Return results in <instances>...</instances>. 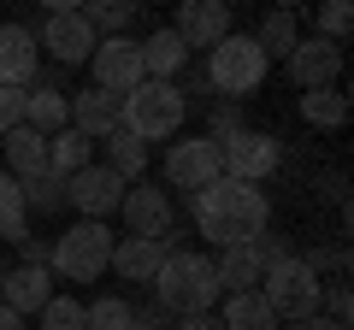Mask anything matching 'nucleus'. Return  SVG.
<instances>
[{
	"label": "nucleus",
	"mask_w": 354,
	"mask_h": 330,
	"mask_svg": "<svg viewBox=\"0 0 354 330\" xmlns=\"http://www.w3.org/2000/svg\"><path fill=\"white\" fill-rule=\"evenodd\" d=\"M195 230H201L213 248H242V242H254L260 230H272V201H266V189H254V183L218 177V183H207V189H195Z\"/></svg>",
	"instance_id": "f257e3e1"
},
{
	"label": "nucleus",
	"mask_w": 354,
	"mask_h": 330,
	"mask_svg": "<svg viewBox=\"0 0 354 330\" xmlns=\"http://www.w3.org/2000/svg\"><path fill=\"white\" fill-rule=\"evenodd\" d=\"M218 271L207 254H195V248H171L165 254V266L153 271V301H160V313H177V318H195V313H213L218 307Z\"/></svg>",
	"instance_id": "f03ea898"
},
{
	"label": "nucleus",
	"mask_w": 354,
	"mask_h": 330,
	"mask_svg": "<svg viewBox=\"0 0 354 330\" xmlns=\"http://www.w3.org/2000/svg\"><path fill=\"white\" fill-rule=\"evenodd\" d=\"M183 113H189V101H183V89H177V83H148V77H142L136 89L118 101V130H130V136L148 148V142L177 136Z\"/></svg>",
	"instance_id": "7ed1b4c3"
},
{
	"label": "nucleus",
	"mask_w": 354,
	"mask_h": 330,
	"mask_svg": "<svg viewBox=\"0 0 354 330\" xmlns=\"http://www.w3.org/2000/svg\"><path fill=\"white\" fill-rule=\"evenodd\" d=\"M266 71H272V59L260 53V41L242 36V30H230V36L207 53V71L201 77H207V89L225 95V101H248V95L266 83Z\"/></svg>",
	"instance_id": "20e7f679"
},
{
	"label": "nucleus",
	"mask_w": 354,
	"mask_h": 330,
	"mask_svg": "<svg viewBox=\"0 0 354 330\" xmlns=\"http://www.w3.org/2000/svg\"><path fill=\"white\" fill-rule=\"evenodd\" d=\"M260 295H266V307L278 313V324H283V318L295 324V318H313V313H319V301H325V283H319V266H307V260L283 254L278 266H266Z\"/></svg>",
	"instance_id": "39448f33"
},
{
	"label": "nucleus",
	"mask_w": 354,
	"mask_h": 330,
	"mask_svg": "<svg viewBox=\"0 0 354 330\" xmlns=\"http://www.w3.org/2000/svg\"><path fill=\"white\" fill-rule=\"evenodd\" d=\"M113 230L95 224V218H83V224H71L65 236H53V260L48 271H59L65 283H95L106 266H113Z\"/></svg>",
	"instance_id": "423d86ee"
},
{
	"label": "nucleus",
	"mask_w": 354,
	"mask_h": 330,
	"mask_svg": "<svg viewBox=\"0 0 354 330\" xmlns=\"http://www.w3.org/2000/svg\"><path fill=\"white\" fill-rule=\"evenodd\" d=\"M218 165H225V177L254 183V189H260V183L283 165V142L272 136V130H248V124H242L236 136L218 142Z\"/></svg>",
	"instance_id": "0eeeda50"
},
{
	"label": "nucleus",
	"mask_w": 354,
	"mask_h": 330,
	"mask_svg": "<svg viewBox=\"0 0 354 330\" xmlns=\"http://www.w3.org/2000/svg\"><path fill=\"white\" fill-rule=\"evenodd\" d=\"M165 183H171V189H207V183H218L225 177V165H218V142L213 136H183V142H171V148H165Z\"/></svg>",
	"instance_id": "6e6552de"
},
{
	"label": "nucleus",
	"mask_w": 354,
	"mask_h": 330,
	"mask_svg": "<svg viewBox=\"0 0 354 330\" xmlns=\"http://www.w3.org/2000/svg\"><path fill=\"white\" fill-rule=\"evenodd\" d=\"M88 71H95V89H106V95L124 101V95L142 83V41L101 36V41H95V53H88Z\"/></svg>",
	"instance_id": "1a4fd4ad"
},
{
	"label": "nucleus",
	"mask_w": 354,
	"mask_h": 330,
	"mask_svg": "<svg viewBox=\"0 0 354 330\" xmlns=\"http://www.w3.org/2000/svg\"><path fill=\"white\" fill-rule=\"evenodd\" d=\"M283 71H290L295 89H337V77H342V48L325 36H301L290 48V59H283Z\"/></svg>",
	"instance_id": "9d476101"
},
{
	"label": "nucleus",
	"mask_w": 354,
	"mask_h": 330,
	"mask_svg": "<svg viewBox=\"0 0 354 330\" xmlns=\"http://www.w3.org/2000/svg\"><path fill=\"white\" fill-rule=\"evenodd\" d=\"M124 189H130V183L118 177V171H106V165H83L77 177H65V206H77L83 218H95V224H101L106 213H118Z\"/></svg>",
	"instance_id": "9b49d317"
},
{
	"label": "nucleus",
	"mask_w": 354,
	"mask_h": 330,
	"mask_svg": "<svg viewBox=\"0 0 354 330\" xmlns=\"http://www.w3.org/2000/svg\"><path fill=\"white\" fill-rule=\"evenodd\" d=\"M165 30H171L183 48H207L213 53L218 41L230 36V6L225 0H183V6H177V24H165Z\"/></svg>",
	"instance_id": "f8f14e48"
},
{
	"label": "nucleus",
	"mask_w": 354,
	"mask_h": 330,
	"mask_svg": "<svg viewBox=\"0 0 354 330\" xmlns=\"http://www.w3.org/2000/svg\"><path fill=\"white\" fill-rule=\"evenodd\" d=\"M118 213L130 218V236L165 242V236H171V218H177V206H171V195H165V189L130 183V189H124V201H118Z\"/></svg>",
	"instance_id": "ddd939ff"
},
{
	"label": "nucleus",
	"mask_w": 354,
	"mask_h": 330,
	"mask_svg": "<svg viewBox=\"0 0 354 330\" xmlns=\"http://www.w3.org/2000/svg\"><path fill=\"white\" fill-rule=\"evenodd\" d=\"M95 41H101V36L77 18V6H53L48 24H41V41H36V48H48L59 65H83L88 53H95Z\"/></svg>",
	"instance_id": "4468645a"
},
{
	"label": "nucleus",
	"mask_w": 354,
	"mask_h": 330,
	"mask_svg": "<svg viewBox=\"0 0 354 330\" xmlns=\"http://www.w3.org/2000/svg\"><path fill=\"white\" fill-rule=\"evenodd\" d=\"M48 301H53V271H41V266H12L6 278H0V307H12L18 318L41 313Z\"/></svg>",
	"instance_id": "2eb2a0df"
},
{
	"label": "nucleus",
	"mask_w": 354,
	"mask_h": 330,
	"mask_svg": "<svg viewBox=\"0 0 354 330\" xmlns=\"http://www.w3.org/2000/svg\"><path fill=\"white\" fill-rule=\"evenodd\" d=\"M165 254H171V242H148V236H118L113 242V266L124 283H153V271L165 266Z\"/></svg>",
	"instance_id": "dca6fc26"
},
{
	"label": "nucleus",
	"mask_w": 354,
	"mask_h": 330,
	"mask_svg": "<svg viewBox=\"0 0 354 330\" xmlns=\"http://www.w3.org/2000/svg\"><path fill=\"white\" fill-rule=\"evenodd\" d=\"M36 30L24 24H0V83L6 89H24L30 77H36Z\"/></svg>",
	"instance_id": "f3484780"
},
{
	"label": "nucleus",
	"mask_w": 354,
	"mask_h": 330,
	"mask_svg": "<svg viewBox=\"0 0 354 330\" xmlns=\"http://www.w3.org/2000/svg\"><path fill=\"white\" fill-rule=\"evenodd\" d=\"M71 130L77 136H88V142H106L118 130V95H106V89H83L71 101Z\"/></svg>",
	"instance_id": "a211bd4d"
},
{
	"label": "nucleus",
	"mask_w": 354,
	"mask_h": 330,
	"mask_svg": "<svg viewBox=\"0 0 354 330\" xmlns=\"http://www.w3.org/2000/svg\"><path fill=\"white\" fill-rule=\"evenodd\" d=\"M0 148H6V171H12L18 183H30V177H48V136H36L30 124L6 130V136H0Z\"/></svg>",
	"instance_id": "6ab92c4d"
},
{
	"label": "nucleus",
	"mask_w": 354,
	"mask_h": 330,
	"mask_svg": "<svg viewBox=\"0 0 354 330\" xmlns=\"http://www.w3.org/2000/svg\"><path fill=\"white\" fill-rule=\"evenodd\" d=\"M183 65H189V48H183L171 30H153V36L142 41V77H148V83H177Z\"/></svg>",
	"instance_id": "aec40b11"
},
{
	"label": "nucleus",
	"mask_w": 354,
	"mask_h": 330,
	"mask_svg": "<svg viewBox=\"0 0 354 330\" xmlns=\"http://www.w3.org/2000/svg\"><path fill=\"white\" fill-rule=\"evenodd\" d=\"M213 271H218V289H230V295H242V289H260V278H266L260 254H254L248 242H242V248H218Z\"/></svg>",
	"instance_id": "412c9836"
},
{
	"label": "nucleus",
	"mask_w": 354,
	"mask_h": 330,
	"mask_svg": "<svg viewBox=\"0 0 354 330\" xmlns=\"http://www.w3.org/2000/svg\"><path fill=\"white\" fill-rule=\"evenodd\" d=\"M225 330H278V313L266 307L260 289H242V295H225Z\"/></svg>",
	"instance_id": "4be33fe9"
},
{
	"label": "nucleus",
	"mask_w": 354,
	"mask_h": 330,
	"mask_svg": "<svg viewBox=\"0 0 354 330\" xmlns=\"http://www.w3.org/2000/svg\"><path fill=\"white\" fill-rule=\"evenodd\" d=\"M24 124L36 130V136H59V130L71 124V101H65L59 89H36L24 101Z\"/></svg>",
	"instance_id": "5701e85b"
},
{
	"label": "nucleus",
	"mask_w": 354,
	"mask_h": 330,
	"mask_svg": "<svg viewBox=\"0 0 354 330\" xmlns=\"http://www.w3.org/2000/svg\"><path fill=\"white\" fill-rule=\"evenodd\" d=\"M254 41H260L266 59H290V48L301 41V18H295L290 6H278V12L260 18V36H254Z\"/></svg>",
	"instance_id": "b1692460"
},
{
	"label": "nucleus",
	"mask_w": 354,
	"mask_h": 330,
	"mask_svg": "<svg viewBox=\"0 0 354 330\" xmlns=\"http://www.w3.org/2000/svg\"><path fill=\"white\" fill-rule=\"evenodd\" d=\"M88 148H95V142L77 136V130L65 124L59 136H48V171H53V177H77V171L88 165Z\"/></svg>",
	"instance_id": "393cba45"
},
{
	"label": "nucleus",
	"mask_w": 354,
	"mask_h": 330,
	"mask_svg": "<svg viewBox=\"0 0 354 330\" xmlns=\"http://www.w3.org/2000/svg\"><path fill=\"white\" fill-rule=\"evenodd\" d=\"M30 236V213H24V189H18L12 171H0V242H24Z\"/></svg>",
	"instance_id": "a878e982"
},
{
	"label": "nucleus",
	"mask_w": 354,
	"mask_h": 330,
	"mask_svg": "<svg viewBox=\"0 0 354 330\" xmlns=\"http://www.w3.org/2000/svg\"><path fill=\"white\" fill-rule=\"evenodd\" d=\"M301 118L313 130H342L348 124V95H337V89H307L301 95Z\"/></svg>",
	"instance_id": "bb28decb"
},
{
	"label": "nucleus",
	"mask_w": 354,
	"mask_h": 330,
	"mask_svg": "<svg viewBox=\"0 0 354 330\" xmlns=\"http://www.w3.org/2000/svg\"><path fill=\"white\" fill-rule=\"evenodd\" d=\"M106 171H118L124 183H136L142 171H148V148H142L130 130H113V136H106Z\"/></svg>",
	"instance_id": "cd10ccee"
},
{
	"label": "nucleus",
	"mask_w": 354,
	"mask_h": 330,
	"mask_svg": "<svg viewBox=\"0 0 354 330\" xmlns=\"http://www.w3.org/2000/svg\"><path fill=\"white\" fill-rule=\"evenodd\" d=\"M77 18H83L95 36H124V24L136 18V6H130V0H83Z\"/></svg>",
	"instance_id": "c85d7f7f"
},
{
	"label": "nucleus",
	"mask_w": 354,
	"mask_h": 330,
	"mask_svg": "<svg viewBox=\"0 0 354 330\" xmlns=\"http://www.w3.org/2000/svg\"><path fill=\"white\" fill-rule=\"evenodd\" d=\"M130 318H136V307L124 295H101L83 307V330H130Z\"/></svg>",
	"instance_id": "c756f323"
},
{
	"label": "nucleus",
	"mask_w": 354,
	"mask_h": 330,
	"mask_svg": "<svg viewBox=\"0 0 354 330\" xmlns=\"http://www.w3.org/2000/svg\"><path fill=\"white\" fill-rule=\"evenodd\" d=\"M18 189H24V213L30 206H36V213H59L65 206V177H30V183H18Z\"/></svg>",
	"instance_id": "7c9ffc66"
},
{
	"label": "nucleus",
	"mask_w": 354,
	"mask_h": 330,
	"mask_svg": "<svg viewBox=\"0 0 354 330\" xmlns=\"http://www.w3.org/2000/svg\"><path fill=\"white\" fill-rule=\"evenodd\" d=\"M348 24H354L348 0H330V6H319V12H313V36L337 41V48H342V36H348Z\"/></svg>",
	"instance_id": "2f4dec72"
},
{
	"label": "nucleus",
	"mask_w": 354,
	"mask_h": 330,
	"mask_svg": "<svg viewBox=\"0 0 354 330\" xmlns=\"http://www.w3.org/2000/svg\"><path fill=\"white\" fill-rule=\"evenodd\" d=\"M41 330H83V301L77 295H53L41 307Z\"/></svg>",
	"instance_id": "473e14b6"
},
{
	"label": "nucleus",
	"mask_w": 354,
	"mask_h": 330,
	"mask_svg": "<svg viewBox=\"0 0 354 330\" xmlns=\"http://www.w3.org/2000/svg\"><path fill=\"white\" fill-rule=\"evenodd\" d=\"M236 130H242V106L236 101H213V113H207V136L225 142V136H236Z\"/></svg>",
	"instance_id": "72a5a7b5"
},
{
	"label": "nucleus",
	"mask_w": 354,
	"mask_h": 330,
	"mask_svg": "<svg viewBox=\"0 0 354 330\" xmlns=\"http://www.w3.org/2000/svg\"><path fill=\"white\" fill-rule=\"evenodd\" d=\"M24 101H30V89H6V83H0V136L24 124Z\"/></svg>",
	"instance_id": "f704fd0d"
},
{
	"label": "nucleus",
	"mask_w": 354,
	"mask_h": 330,
	"mask_svg": "<svg viewBox=\"0 0 354 330\" xmlns=\"http://www.w3.org/2000/svg\"><path fill=\"white\" fill-rule=\"evenodd\" d=\"M48 260H53V242H36V236L18 242V266H41L48 271Z\"/></svg>",
	"instance_id": "c9c22d12"
},
{
	"label": "nucleus",
	"mask_w": 354,
	"mask_h": 330,
	"mask_svg": "<svg viewBox=\"0 0 354 330\" xmlns=\"http://www.w3.org/2000/svg\"><path fill=\"white\" fill-rule=\"evenodd\" d=\"M330 324H348V289H342V283H330Z\"/></svg>",
	"instance_id": "e433bc0d"
},
{
	"label": "nucleus",
	"mask_w": 354,
	"mask_h": 330,
	"mask_svg": "<svg viewBox=\"0 0 354 330\" xmlns=\"http://www.w3.org/2000/svg\"><path fill=\"white\" fill-rule=\"evenodd\" d=\"M177 330H225L218 313H195V318H177Z\"/></svg>",
	"instance_id": "4c0bfd02"
},
{
	"label": "nucleus",
	"mask_w": 354,
	"mask_h": 330,
	"mask_svg": "<svg viewBox=\"0 0 354 330\" xmlns=\"http://www.w3.org/2000/svg\"><path fill=\"white\" fill-rule=\"evenodd\" d=\"M130 330H165V313H136V318H130Z\"/></svg>",
	"instance_id": "58836bf2"
},
{
	"label": "nucleus",
	"mask_w": 354,
	"mask_h": 330,
	"mask_svg": "<svg viewBox=\"0 0 354 330\" xmlns=\"http://www.w3.org/2000/svg\"><path fill=\"white\" fill-rule=\"evenodd\" d=\"M290 330H348V324H330V318H319V313H313V318H295Z\"/></svg>",
	"instance_id": "ea45409f"
},
{
	"label": "nucleus",
	"mask_w": 354,
	"mask_h": 330,
	"mask_svg": "<svg viewBox=\"0 0 354 330\" xmlns=\"http://www.w3.org/2000/svg\"><path fill=\"white\" fill-rule=\"evenodd\" d=\"M0 330H24V318H18L12 307H0Z\"/></svg>",
	"instance_id": "a19ab883"
},
{
	"label": "nucleus",
	"mask_w": 354,
	"mask_h": 330,
	"mask_svg": "<svg viewBox=\"0 0 354 330\" xmlns=\"http://www.w3.org/2000/svg\"><path fill=\"white\" fill-rule=\"evenodd\" d=\"M0 278H6V266H0Z\"/></svg>",
	"instance_id": "79ce46f5"
}]
</instances>
